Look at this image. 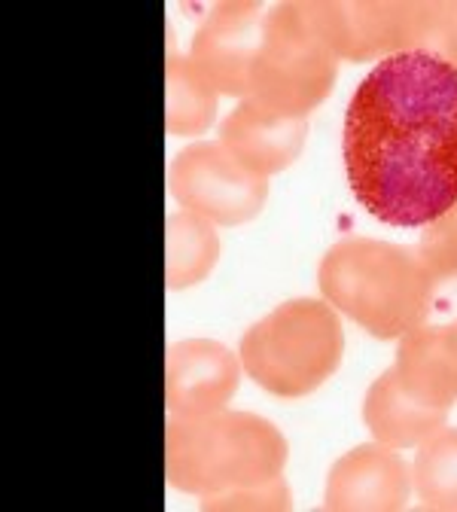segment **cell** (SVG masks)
<instances>
[{"label": "cell", "instance_id": "ffe728a7", "mask_svg": "<svg viewBox=\"0 0 457 512\" xmlns=\"http://www.w3.org/2000/svg\"><path fill=\"white\" fill-rule=\"evenodd\" d=\"M454 327H457V324H454Z\"/></svg>", "mask_w": 457, "mask_h": 512}, {"label": "cell", "instance_id": "ba28073f", "mask_svg": "<svg viewBox=\"0 0 457 512\" xmlns=\"http://www.w3.org/2000/svg\"><path fill=\"white\" fill-rule=\"evenodd\" d=\"M269 10L263 4H217L195 28L189 64L199 80L226 98L250 95V71L263 46Z\"/></svg>", "mask_w": 457, "mask_h": 512}, {"label": "cell", "instance_id": "8fae6325", "mask_svg": "<svg viewBox=\"0 0 457 512\" xmlns=\"http://www.w3.org/2000/svg\"><path fill=\"white\" fill-rule=\"evenodd\" d=\"M308 138V119L278 116L256 101L244 98L220 125V144L235 156L241 168L256 177L287 171Z\"/></svg>", "mask_w": 457, "mask_h": 512}, {"label": "cell", "instance_id": "9a60e30c", "mask_svg": "<svg viewBox=\"0 0 457 512\" xmlns=\"http://www.w3.org/2000/svg\"><path fill=\"white\" fill-rule=\"evenodd\" d=\"M217 98L220 95L199 80V74L192 71L189 58H180L171 43L168 64H165V125H168V132L177 138L205 135L217 116Z\"/></svg>", "mask_w": 457, "mask_h": 512}, {"label": "cell", "instance_id": "7c38bea8", "mask_svg": "<svg viewBox=\"0 0 457 512\" xmlns=\"http://www.w3.org/2000/svg\"><path fill=\"white\" fill-rule=\"evenodd\" d=\"M394 369L415 400L448 412L457 403V327L412 330L400 339Z\"/></svg>", "mask_w": 457, "mask_h": 512}, {"label": "cell", "instance_id": "5b68a950", "mask_svg": "<svg viewBox=\"0 0 457 512\" xmlns=\"http://www.w3.org/2000/svg\"><path fill=\"white\" fill-rule=\"evenodd\" d=\"M339 61L342 58L323 40L308 0L278 4L266 19L247 98L278 116L308 119L333 92Z\"/></svg>", "mask_w": 457, "mask_h": 512}, {"label": "cell", "instance_id": "5bb4252c", "mask_svg": "<svg viewBox=\"0 0 457 512\" xmlns=\"http://www.w3.org/2000/svg\"><path fill=\"white\" fill-rule=\"evenodd\" d=\"M220 260L217 226L192 211H177L165 223V284L186 290L202 284Z\"/></svg>", "mask_w": 457, "mask_h": 512}, {"label": "cell", "instance_id": "4fadbf2b", "mask_svg": "<svg viewBox=\"0 0 457 512\" xmlns=\"http://www.w3.org/2000/svg\"><path fill=\"white\" fill-rule=\"evenodd\" d=\"M363 421L375 442L390 448H418L427 436L445 427L448 412L415 400L403 384L397 369H384L366 394Z\"/></svg>", "mask_w": 457, "mask_h": 512}, {"label": "cell", "instance_id": "ac0fdd59", "mask_svg": "<svg viewBox=\"0 0 457 512\" xmlns=\"http://www.w3.org/2000/svg\"><path fill=\"white\" fill-rule=\"evenodd\" d=\"M290 506H293V494L284 476L202 497V509H290Z\"/></svg>", "mask_w": 457, "mask_h": 512}, {"label": "cell", "instance_id": "9c48e42d", "mask_svg": "<svg viewBox=\"0 0 457 512\" xmlns=\"http://www.w3.org/2000/svg\"><path fill=\"white\" fill-rule=\"evenodd\" d=\"M415 491L412 470L400 458L397 448L366 442L342 455L326 482V509H375V512H394L406 509Z\"/></svg>", "mask_w": 457, "mask_h": 512}, {"label": "cell", "instance_id": "30bf717a", "mask_svg": "<svg viewBox=\"0 0 457 512\" xmlns=\"http://www.w3.org/2000/svg\"><path fill=\"white\" fill-rule=\"evenodd\" d=\"M238 360L214 339L171 345L165 360V406L171 415H202L226 409L238 391Z\"/></svg>", "mask_w": 457, "mask_h": 512}, {"label": "cell", "instance_id": "e0dca14e", "mask_svg": "<svg viewBox=\"0 0 457 512\" xmlns=\"http://www.w3.org/2000/svg\"><path fill=\"white\" fill-rule=\"evenodd\" d=\"M415 250L430 269L436 287L457 290V202L424 226Z\"/></svg>", "mask_w": 457, "mask_h": 512}, {"label": "cell", "instance_id": "277c9868", "mask_svg": "<svg viewBox=\"0 0 457 512\" xmlns=\"http://www.w3.org/2000/svg\"><path fill=\"white\" fill-rule=\"evenodd\" d=\"M345 330L330 302L293 299L244 333V372L275 397H308L342 366Z\"/></svg>", "mask_w": 457, "mask_h": 512}, {"label": "cell", "instance_id": "6da1fadb", "mask_svg": "<svg viewBox=\"0 0 457 512\" xmlns=\"http://www.w3.org/2000/svg\"><path fill=\"white\" fill-rule=\"evenodd\" d=\"M342 153L375 220L433 223L457 202V71L424 49L378 61L348 104Z\"/></svg>", "mask_w": 457, "mask_h": 512}, {"label": "cell", "instance_id": "52a82bcc", "mask_svg": "<svg viewBox=\"0 0 457 512\" xmlns=\"http://www.w3.org/2000/svg\"><path fill=\"white\" fill-rule=\"evenodd\" d=\"M171 196L214 226H241L269 202V177H256L217 144H189L171 162Z\"/></svg>", "mask_w": 457, "mask_h": 512}, {"label": "cell", "instance_id": "d6986e66", "mask_svg": "<svg viewBox=\"0 0 457 512\" xmlns=\"http://www.w3.org/2000/svg\"><path fill=\"white\" fill-rule=\"evenodd\" d=\"M421 49L457 71V0H433V16Z\"/></svg>", "mask_w": 457, "mask_h": 512}, {"label": "cell", "instance_id": "2e32d148", "mask_svg": "<svg viewBox=\"0 0 457 512\" xmlns=\"http://www.w3.org/2000/svg\"><path fill=\"white\" fill-rule=\"evenodd\" d=\"M412 482L424 509L457 512V427H442L418 445Z\"/></svg>", "mask_w": 457, "mask_h": 512}, {"label": "cell", "instance_id": "8992f818", "mask_svg": "<svg viewBox=\"0 0 457 512\" xmlns=\"http://www.w3.org/2000/svg\"><path fill=\"white\" fill-rule=\"evenodd\" d=\"M311 16L342 61H372L424 46L433 0H308Z\"/></svg>", "mask_w": 457, "mask_h": 512}, {"label": "cell", "instance_id": "7a4b0ae2", "mask_svg": "<svg viewBox=\"0 0 457 512\" xmlns=\"http://www.w3.org/2000/svg\"><path fill=\"white\" fill-rule=\"evenodd\" d=\"M323 299L375 339H403L424 327L436 281L418 250L378 238H342L317 269Z\"/></svg>", "mask_w": 457, "mask_h": 512}, {"label": "cell", "instance_id": "3957f363", "mask_svg": "<svg viewBox=\"0 0 457 512\" xmlns=\"http://www.w3.org/2000/svg\"><path fill=\"white\" fill-rule=\"evenodd\" d=\"M284 433L253 412L171 415L165 427V479L174 491L211 497L284 473Z\"/></svg>", "mask_w": 457, "mask_h": 512}]
</instances>
